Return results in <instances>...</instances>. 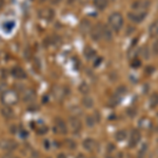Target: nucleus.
I'll return each instance as SVG.
<instances>
[{
    "mask_svg": "<svg viewBox=\"0 0 158 158\" xmlns=\"http://www.w3.org/2000/svg\"><path fill=\"white\" fill-rule=\"evenodd\" d=\"M109 23L111 25L112 30L115 32H119L123 27V17L118 12L112 13L109 16Z\"/></svg>",
    "mask_w": 158,
    "mask_h": 158,
    "instance_id": "1",
    "label": "nucleus"
},
{
    "mask_svg": "<svg viewBox=\"0 0 158 158\" xmlns=\"http://www.w3.org/2000/svg\"><path fill=\"white\" fill-rule=\"evenodd\" d=\"M19 100V96L18 94L13 90H9L6 91L3 94L1 95V102L4 104V106H15L17 104Z\"/></svg>",
    "mask_w": 158,
    "mask_h": 158,
    "instance_id": "2",
    "label": "nucleus"
},
{
    "mask_svg": "<svg viewBox=\"0 0 158 158\" xmlns=\"http://www.w3.org/2000/svg\"><path fill=\"white\" fill-rule=\"evenodd\" d=\"M18 148V142L15 141L14 139H6L3 138L0 140V149L4 150L6 152H11L14 151Z\"/></svg>",
    "mask_w": 158,
    "mask_h": 158,
    "instance_id": "3",
    "label": "nucleus"
},
{
    "mask_svg": "<svg viewBox=\"0 0 158 158\" xmlns=\"http://www.w3.org/2000/svg\"><path fill=\"white\" fill-rule=\"evenodd\" d=\"M129 19L131 20L132 22H135V23H140L142 22L147 17V12L146 11H135V12H131L129 13Z\"/></svg>",
    "mask_w": 158,
    "mask_h": 158,
    "instance_id": "4",
    "label": "nucleus"
},
{
    "mask_svg": "<svg viewBox=\"0 0 158 158\" xmlns=\"http://www.w3.org/2000/svg\"><path fill=\"white\" fill-rule=\"evenodd\" d=\"M91 36L93 38V40L95 41H99L102 38V25L101 24H96L93 27V29L90 31Z\"/></svg>",
    "mask_w": 158,
    "mask_h": 158,
    "instance_id": "5",
    "label": "nucleus"
},
{
    "mask_svg": "<svg viewBox=\"0 0 158 158\" xmlns=\"http://www.w3.org/2000/svg\"><path fill=\"white\" fill-rule=\"evenodd\" d=\"M35 99H36V93H35V91L32 90V89H27V90H25L23 92V94H22V100H23L24 102L31 103V102H33Z\"/></svg>",
    "mask_w": 158,
    "mask_h": 158,
    "instance_id": "6",
    "label": "nucleus"
},
{
    "mask_svg": "<svg viewBox=\"0 0 158 158\" xmlns=\"http://www.w3.org/2000/svg\"><path fill=\"white\" fill-rule=\"evenodd\" d=\"M70 127L74 133H78V132L81 130L82 124H81V121L79 120L78 117L74 116V117H71L70 118Z\"/></svg>",
    "mask_w": 158,
    "mask_h": 158,
    "instance_id": "7",
    "label": "nucleus"
},
{
    "mask_svg": "<svg viewBox=\"0 0 158 158\" xmlns=\"http://www.w3.org/2000/svg\"><path fill=\"white\" fill-rule=\"evenodd\" d=\"M140 137H141V135H140V132L138 130H133L131 133V137H130L129 146L131 148L136 147V144L140 141Z\"/></svg>",
    "mask_w": 158,
    "mask_h": 158,
    "instance_id": "8",
    "label": "nucleus"
},
{
    "mask_svg": "<svg viewBox=\"0 0 158 158\" xmlns=\"http://www.w3.org/2000/svg\"><path fill=\"white\" fill-rule=\"evenodd\" d=\"M55 129H56V131H57L58 133H60V134H65L68 132L67 124H65V122L63 121L62 119H60V118H58L57 120H56Z\"/></svg>",
    "mask_w": 158,
    "mask_h": 158,
    "instance_id": "9",
    "label": "nucleus"
},
{
    "mask_svg": "<svg viewBox=\"0 0 158 158\" xmlns=\"http://www.w3.org/2000/svg\"><path fill=\"white\" fill-rule=\"evenodd\" d=\"M12 75L14 76L16 79H24L27 78V73L23 69L17 67V68H14L12 70Z\"/></svg>",
    "mask_w": 158,
    "mask_h": 158,
    "instance_id": "10",
    "label": "nucleus"
},
{
    "mask_svg": "<svg viewBox=\"0 0 158 158\" xmlns=\"http://www.w3.org/2000/svg\"><path fill=\"white\" fill-rule=\"evenodd\" d=\"M83 148L86 150V151H94V149L96 148V141L93 138H86L83 140Z\"/></svg>",
    "mask_w": 158,
    "mask_h": 158,
    "instance_id": "11",
    "label": "nucleus"
},
{
    "mask_svg": "<svg viewBox=\"0 0 158 158\" xmlns=\"http://www.w3.org/2000/svg\"><path fill=\"white\" fill-rule=\"evenodd\" d=\"M1 114H2V116L6 119H12L13 117H14V111H13V109L9 106H4L3 108L1 109Z\"/></svg>",
    "mask_w": 158,
    "mask_h": 158,
    "instance_id": "12",
    "label": "nucleus"
},
{
    "mask_svg": "<svg viewBox=\"0 0 158 158\" xmlns=\"http://www.w3.org/2000/svg\"><path fill=\"white\" fill-rule=\"evenodd\" d=\"M40 16L42 17V18H44L45 20H49V21H51V20L53 19V17H54V11L51 9H45L44 11H41V13H40Z\"/></svg>",
    "mask_w": 158,
    "mask_h": 158,
    "instance_id": "13",
    "label": "nucleus"
},
{
    "mask_svg": "<svg viewBox=\"0 0 158 158\" xmlns=\"http://www.w3.org/2000/svg\"><path fill=\"white\" fill-rule=\"evenodd\" d=\"M53 94H54L55 98L56 99H62L64 97V89L62 88H59V86H55L54 89H53Z\"/></svg>",
    "mask_w": 158,
    "mask_h": 158,
    "instance_id": "14",
    "label": "nucleus"
},
{
    "mask_svg": "<svg viewBox=\"0 0 158 158\" xmlns=\"http://www.w3.org/2000/svg\"><path fill=\"white\" fill-rule=\"evenodd\" d=\"M149 33L152 37H157L158 36V19L156 21H154L150 25L149 27Z\"/></svg>",
    "mask_w": 158,
    "mask_h": 158,
    "instance_id": "15",
    "label": "nucleus"
},
{
    "mask_svg": "<svg viewBox=\"0 0 158 158\" xmlns=\"http://www.w3.org/2000/svg\"><path fill=\"white\" fill-rule=\"evenodd\" d=\"M102 38L108 40V41L112 40V31L106 25H102Z\"/></svg>",
    "mask_w": 158,
    "mask_h": 158,
    "instance_id": "16",
    "label": "nucleus"
},
{
    "mask_svg": "<svg viewBox=\"0 0 158 158\" xmlns=\"http://www.w3.org/2000/svg\"><path fill=\"white\" fill-rule=\"evenodd\" d=\"M94 6L97 7L98 10H104L108 6L109 0H94Z\"/></svg>",
    "mask_w": 158,
    "mask_h": 158,
    "instance_id": "17",
    "label": "nucleus"
},
{
    "mask_svg": "<svg viewBox=\"0 0 158 158\" xmlns=\"http://www.w3.org/2000/svg\"><path fill=\"white\" fill-rule=\"evenodd\" d=\"M82 104L85 106V108H88V109L93 108V106H94L93 98H92L91 96H85L83 99H82Z\"/></svg>",
    "mask_w": 158,
    "mask_h": 158,
    "instance_id": "18",
    "label": "nucleus"
},
{
    "mask_svg": "<svg viewBox=\"0 0 158 158\" xmlns=\"http://www.w3.org/2000/svg\"><path fill=\"white\" fill-rule=\"evenodd\" d=\"M158 106V93H153L150 97V106L152 109L156 108Z\"/></svg>",
    "mask_w": 158,
    "mask_h": 158,
    "instance_id": "19",
    "label": "nucleus"
},
{
    "mask_svg": "<svg viewBox=\"0 0 158 158\" xmlns=\"http://www.w3.org/2000/svg\"><path fill=\"white\" fill-rule=\"evenodd\" d=\"M139 126H140V128H141V129L147 130L148 128H150V127H151V120H150V119H148V118H146V117H144V118L140 119Z\"/></svg>",
    "mask_w": 158,
    "mask_h": 158,
    "instance_id": "20",
    "label": "nucleus"
},
{
    "mask_svg": "<svg viewBox=\"0 0 158 158\" xmlns=\"http://www.w3.org/2000/svg\"><path fill=\"white\" fill-rule=\"evenodd\" d=\"M95 54H96V52L93 49H92V48H90V47L85 48V57L88 58V59H92L93 57H95Z\"/></svg>",
    "mask_w": 158,
    "mask_h": 158,
    "instance_id": "21",
    "label": "nucleus"
},
{
    "mask_svg": "<svg viewBox=\"0 0 158 158\" xmlns=\"http://www.w3.org/2000/svg\"><path fill=\"white\" fill-rule=\"evenodd\" d=\"M126 138H127V132L124 130H119L116 133V139L118 141H123Z\"/></svg>",
    "mask_w": 158,
    "mask_h": 158,
    "instance_id": "22",
    "label": "nucleus"
},
{
    "mask_svg": "<svg viewBox=\"0 0 158 158\" xmlns=\"http://www.w3.org/2000/svg\"><path fill=\"white\" fill-rule=\"evenodd\" d=\"M79 91H80L82 94L86 95V94H89V92H90V86L86 85L85 82H83V83H81L80 86H79Z\"/></svg>",
    "mask_w": 158,
    "mask_h": 158,
    "instance_id": "23",
    "label": "nucleus"
},
{
    "mask_svg": "<svg viewBox=\"0 0 158 158\" xmlns=\"http://www.w3.org/2000/svg\"><path fill=\"white\" fill-rule=\"evenodd\" d=\"M95 122H96V119H94V117H92V116L86 117V124H88V127H94Z\"/></svg>",
    "mask_w": 158,
    "mask_h": 158,
    "instance_id": "24",
    "label": "nucleus"
},
{
    "mask_svg": "<svg viewBox=\"0 0 158 158\" xmlns=\"http://www.w3.org/2000/svg\"><path fill=\"white\" fill-rule=\"evenodd\" d=\"M4 27H6V29H4V31L6 30V27H7V31H12L13 30V27H14V22L13 21H6V22H4Z\"/></svg>",
    "mask_w": 158,
    "mask_h": 158,
    "instance_id": "25",
    "label": "nucleus"
},
{
    "mask_svg": "<svg viewBox=\"0 0 158 158\" xmlns=\"http://www.w3.org/2000/svg\"><path fill=\"white\" fill-rule=\"evenodd\" d=\"M153 54L158 55V39H156L153 43Z\"/></svg>",
    "mask_w": 158,
    "mask_h": 158,
    "instance_id": "26",
    "label": "nucleus"
},
{
    "mask_svg": "<svg viewBox=\"0 0 158 158\" xmlns=\"http://www.w3.org/2000/svg\"><path fill=\"white\" fill-rule=\"evenodd\" d=\"M6 91V83H3V82L0 83V94L2 95V94H3Z\"/></svg>",
    "mask_w": 158,
    "mask_h": 158,
    "instance_id": "27",
    "label": "nucleus"
},
{
    "mask_svg": "<svg viewBox=\"0 0 158 158\" xmlns=\"http://www.w3.org/2000/svg\"><path fill=\"white\" fill-rule=\"evenodd\" d=\"M132 65H133V67H138V65H140V63L138 60H135L134 63H132Z\"/></svg>",
    "mask_w": 158,
    "mask_h": 158,
    "instance_id": "28",
    "label": "nucleus"
},
{
    "mask_svg": "<svg viewBox=\"0 0 158 158\" xmlns=\"http://www.w3.org/2000/svg\"><path fill=\"white\" fill-rule=\"evenodd\" d=\"M60 1H61V0H52V3L53 4H58Z\"/></svg>",
    "mask_w": 158,
    "mask_h": 158,
    "instance_id": "29",
    "label": "nucleus"
},
{
    "mask_svg": "<svg viewBox=\"0 0 158 158\" xmlns=\"http://www.w3.org/2000/svg\"><path fill=\"white\" fill-rule=\"evenodd\" d=\"M3 4H4V0H0V10L3 7Z\"/></svg>",
    "mask_w": 158,
    "mask_h": 158,
    "instance_id": "30",
    "label": "nucleus"
},
{
    "mask_svg": "<svg viewBox=\"0 0 158 158\" xmlns=\"http://www.w3.org/2000/svg\"><path fill=\"white\" fill-rule=\"evenodd\" d=\"M58 158H67L65 157L64 154H59V156H58Z\"/></svg>",
    "mask_w": 158,
    "mask_h": 158,
    "instance_id": "31",
    "label": "nucleus"
},
{
    "mask_svg": "<svg viewBox=\"0 0 158 158\" xmlns=\"http://www.w3.org/2000/svg\"><path fill=\"white\" fill-rule=\"evenodd\" d=\"M68 2H69V4H72L74 2V0H68Z\"/></svg>",
    "mask_w": 158,
    "mask_h": 158,
    "instance_id": "32",
    "label": "nucleus"
},
{
    "mask_svg": "<svg viewBox=\"0 0 158 158\" xmlns=\"http://www.w3.org/2000/svg\"><path fill=\"white\" fill-rule=\"evenodd\" d=\"M86 1H88V0H80V2H82V3H85Z\"/></svg>",
    "mask_w": 158,
    "mask_h": 158,
    "instance_id": "33",
    "label": "nucleus"
},
{
    "mask_svg": "<svg viewBox=\"0 0 158 158\" xmlns=\"http://www.w3.org/2000/svg\"><path fill=\"white\" fill-rule=\"evenodd\" d=\"M111 1H116V0H111Z\"/></svg>",
    "mask_w": 158,
    "mask_h": 158,
    "instance_id": "34",
    "label": "nucleus"
},
{
    "mask_svg": "<svg viewBox=\"0 0 158 158\" xmlns=\"http://www.w3.org/2000/svg\"><path fill=\"white\" fill-rule=\"evenodd\" d=\"M13 158H19V157H13Z\"/></svg>",
    "mask_w": 158,
    "mask_h": 158,
    "instance_id": "35",
    "label": "nucleus"
}]
</instances>
